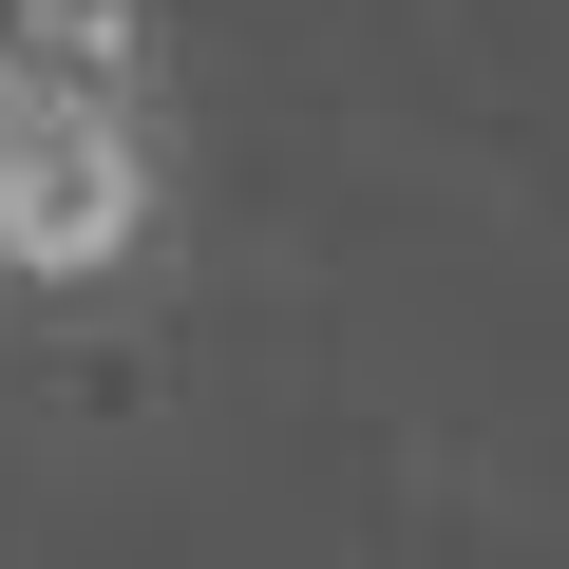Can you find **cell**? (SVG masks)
<instances>
[{"mask_svg":"<svg viewBox=\"0 0 569 569\" xmlns=\"http://www.w3.org/2000/svg\"><path fill=\"white\" fill-rule=\"evenodd\" d=\"M171 228V96L20 77L0 58V305H114Z\"/></svg>","mask_w":569,"mask_h":569,"instance_id":"6da1fadb","label":"cell"},{"mask_svg":"<svg viewBox=\"0 0 569 569\" xmlns=\"http://www.w3.org/2000/svg\"><path fill=\"white\" fill-rule=\"evenodd\" d=\"M0 58L20 77H96V96H171L152 0H0Z\"/></svg>","mask_w":569,"mask_h":569,"instance_id":"7a4b0ae2","label":"cell"}]
</instances>
